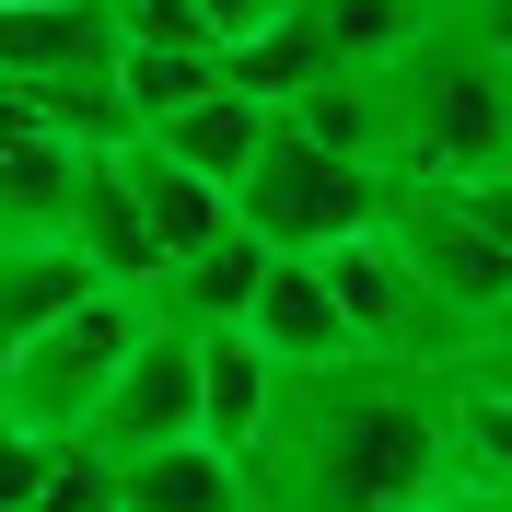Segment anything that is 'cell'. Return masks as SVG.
I'll use <instances>...</instances> for the list:
<instances>
[{"label": "cell", "mask_w": 512, "mask_h": 512, "mask_svg": "<svg viewBox=\"0 0 512 512\" xmlns=\"http://www.w3.org/2000/svg\"><path fill=\"white\" fill-rule=\"evenodd\" d=\"M443 478H454V373L396 350L280 373V396L245 443L256 512H408Z\"/></svg>", "instance_id": "obj_1"}, {"label": "cell", "mask_w": 512, "mask_h": 512, "mask_svg": "<svg viewBox=\"0 0 512 512\" xmlns=\"http://www.w3.org/2000/svg\"><path fill=\"white\" fill-rule=\"evenodd\" d=\"M373 105H384V175L408 187H466L512 163V59H489L443 12L396 59H373Z\"/></svg>", "instance_id": "obj_2"}, {"label": "cell", "mask_w": 512, "mask_h": 512, "mask_svg": "<svg viewBox=\"0 0 512 512\" xmlns=\"http://www.w3.org/2000/svg\"><path fill=\"white\" fill-rule=\"evenodd\" d=\"M384 187H396V175H373V163H350V152H326V140H303V128L268 105V128H256L245 175H233L222 198H233V222H245L268 256H326L338 233L384 222Z\"/></svg>", "instance_id": "obj_3"}, {"label": "cell", "mask_w": 512, "mask_h": 512, "mask_svg": "<svg viewBox=\"0 0 512 512\" xmlns=\"http://www.w3.org/2000/svg\"><path fill=\"white\" fill-rule=\"evenodd\" d=\"M140 326H152V291H82V303H59L24 350H0V419H24L47 443H82V419H94L105 373L128 361Z\"/></svg>", "instance_id": "obj_4"}, {"label": "cell", "mask_w": 512, "mask_h": 512, "mask_svg": "<svg viewBox=\"0 0 512 512\" xmlns=\"http://www.w3.org/2000/svg\"><path fill=\"white\" fill-rule=\"evenodd\" d=\"M384 245L408 256L419 303H431V326H443V361H454V338L501 326V303H512V256L466 222V198H454V187H408V175H396V187H384Z\"/></svg>", "instance_id": "obj_5"}, {"label": "cell", "mask_w": 512, "mask_h": 512, "mask_svg": "<svg viewBox=\"0 0 512 512\" xmlns=\"http://www.w3.org/2000/svg\"><path fill=\"white\" fill-rule=\"evenodd\" d=\"M198 431V326H175L152 303V326L128 338V361L105 373L94 419H82V454H152Z\"/></svg>", "instance_id": "obj_6"}, {"label": "cell", "mask_w": 512, "mask_h": 512, "mask_svg": "<svg viewBox=\"0 0 512 512\" xmlns=\"http://www.w3.org/2000/svg\"><path fill=\"white\" fill-rule=\"evenodd\" d=\"M326 303H338V326H350V350H396V361H443V326H431V303H419L408 256L384 245V222L338 233V245L315 256Z\"/></svg>", "instance_id": "obj_7"}, {"label": "cell", "mask_w": 512, "mask_h": 512, "mask_svg": "<svg viewBox=\"0 0 512 512\" xmlns=\"http://www.w3.org/2000/svg\"><path fill=\"white\" fill-rule=\"evenodd\" d=\"M59 233H70V256H82L105 291H152V280H163V245H152V222H140V198H128V175H117L105 140L82 152V187H70Z\"/></svg>", "instance_id": "obj_8"}, {"label": "cell", "mask_w": 512, "mask_h": 512, "mask_svg": "<svg viewBox=\"0 0 512 512\" xmlns=\"http://www.w3.org/2000/svg\"><path fill=\"white\" fill-rule=\"evenodd\" d=\"M105 466V501L117 512H256L245 501V466L222 443H152V454H94Z\"/></svg>", "instance_id": "obj_9"}, {"label": "cell", "mask_w": 512, "mask_h": 512, "mask_svg": "<svg viewBox=\"0 0 512 512\" xmlns=\"http://www.w3.org/2000/svg\"><path fill=\"white\" fill-rule=\"evenodd\" d=\"M233 326H245V338H256L268 361H280V373H315V361H350V326H338V303H326L315 256H268Z\"/></svg>", "instance_id": "obj_10"}, {"label": "cell", "mask_w": 512, "mask_h": 512, "mask_svg": "<svg viewBox=\"0 0 512 512\" xmlns=\"http://www.w3.org/2000/svg\"><path fill=\"white\" fill-rule=\"evenodd\" d=\"M268 396H280V361L256 350L245 326H198V443H222L233 466H245Z\"/></svg>", "instance_id": "obj_11"}, {"label": "cell", "mask_w": 512, "mask_h": 512, "mask_svg": "<svg viewBox=\"0 0 512 512\" xmlns=\"http://www.w3.org/2000/svg\"><path fill=\"white\" fill-rule=\"evenodd\" d=\"M105 152H117V175H128V198H140V222H152V245H163V256L210 245V233L233 222V198L210 187V175H187L175 152H152L140 128H128V140H105Z\"/></svg>", "instance_id": "obj_12"}, {"label": "cell", "mask_w": 512, "mask_h": 512, "mask_svg": "<svg viewBox=\"0 0 512 512\" xmlns=\"http://www.w3.org/2000/svg\"><path fill=\"white\" fill-rule=\"evenodd\" d=\"M256 268H268V245H256L245 222H222L210 245H187V256H163V280H152V303L175 326H233L245 315V291H256Z\"/></svg>", "instance_id": "obj_13"}, {"label": "cell", "mask_w": 512, "mask_h": 512, "mask_svg": "<svg viewBox=\"0 0 512 512\" xmlns=\"http://www.w3.org/2000/svg\"><path fill=\"white\" fill-rule=\"evenodd\" d=\"M82 291H105V280L70 256V233H0V350H24L35 326L59 303H82Z\"/></svg>", "instance_id": "obj_14"}, {"label": "cell", "mask_w": 512, "mask_h": 512, "mask_svg": "<svg viewBox=\"0 0 512 512\" xmlns=\"http://www.w3.org/2000/svg\"><path fill=\"white\" fill-rule=\"evenodd\" d=\"M210 70H222L233 94H256V105H291V94H303V82H315V70H338V59H326L315 12L291 0V12H268V24H256V35H222V47H210Z\"/></svg>", "instance_id": "obj_15"}, {"label": "cell", "mask_w": 512, "mask_h": 512, "mask_svg": "<svg viewBox=\"0 0 512 512\" xmlns=\"http://www.w3.org/2000/svg\"><path fill=\"white\" fill-rule=\"evenodd\" d=\"M256 128H268V105L233 94V82H210L198 105H175V117L140 128V140H152V152H175L187 175H210V187H233V175H245V152H256Z\"/></svg>", "instance_id": "obj_16"}, {"label": "cell", "mask_w": 512, "mask_h": 512, "mask_svg": "<svg viewBox=\"0 0 512 512\" xmlns=\"http://www.w3.org/2000/svg\"><path fill=\"white\" fill-rule=\"evenodd\" d=\"M210 82H222V70H210V47H140V35H117V47H105V94H117L128 128H163L175 105L210 94Z\"/></svg>", "instance_id": "obj_17"}, {"label": "cell", "mask_w": 512, "mask_h": 512, "mask_svg": "<svg viewBox=\"0 0 512 512\" xmlns=\"http://www.w3.org/2000/svg\"><path fill=\"white\" fill-rule=\"evenodd\" d=\"M280 117L303 128V140H326V152H350V163H373V175H384V105H373V70H315Z\"/></svg>", "instance_id": "obj_18"}, {"label": "cell", "mask_w": 512, "mask_h": 512, "mask_svg": "<svg viewBox=\"0 0 512 512\" xmlns=\"http://www.w3.org/2000/svg\"><path fill=\"white\" fill-rule=\"evenodd\" d=\"M303 12H315V35H326V59H338V70L396 59V47L431 24V0H303Z\"/></svg>", "instance_id": "obj_19"}, {"label": "cell", "mask_w": 512, "mask_h": 512, "mask_svg": "<svg viewBox=\"0 0 512 512\" xmlns=\"http://www.w3.org/2000/svg\"><path fill=\"white\" fill-rule=\"evenodd\" d=\"M105 24H117V35H140V47H210L198 0H105Z\"/></svg>", "instance_id": "obj_20"}, {"label": "cell", "mask_w": 512, "mask_h": 512, "mask_svg": "<svg viewBox=\"0 0 512 512\" xmlns=\"http://www.w3.org/2000/svg\"><path fill=\"white\" fill-rule=\"evenodd\" d=\"M59 454H70V443H47V431H24V419H0V512H24L35 478H47Z\"/></svg>", "instance_id": "obj_21"}, {"label": "cell", "mask_w": 512, "mask_h": 512, "mask_svg": "<svg viewBox=\"0 0 512 512\" xmlns=\"http://www.w3.org/2000/svg\"><path fill=\"white\" fill-rule=\"evenodd\" d=\"M94 501H105V466H94V454H82V443H70L59 466L35 478V501H24V512H94Z\"/></svg>", "instance_id": "obj_22"}, {"label": "cell", "mask_w": 512, "mask_h": 512, "mask_svg": "<svg viewBox=\"0 0 512 512\" xmlns=\"http://www.w3.org/2000/svg\"><path fill=\"white\" fill-rule=\"evenodd\" d=\"M454 384H489V396H512V326H478V338H454V361H443Z\"/></svg>", "instance_id": "obj_23"}, {"label": "cell", "mask_w": 512, "mask_h": 512, "mask_svg": "<svg viewBox=\"0 0 512 512\" xmlns=\"http://www.w3.org/2000/svg\"><path fill=\"white\" fill-rule=\"evenodd\" d=\"M454 198H466V222H478L489 245L512 256V163H501V175H466V187H454Z\"/></svg>", "instance_id": "obj_24"}, {"label": "cell", "mask_w": 512, "mask_h": 512, "mask_svg": "<svg viewBox=\"0 0 512 512\" xmlns=\"http://www.w3.org/2000/svg\"><path fill=\"white\" fill-rule=\"evenodd\" d=\"M431 12H443V24H466L489 59H512V0H431Z\"/></svg>", "instance_id": "obj_25"}, {"label": "cell", "mask_w": 512, "mask_h": 512, "mask_svg": "<svg viewBox=\"0 0 512 512\" xmlns=\"http://www.w3.org/2000/svg\"><path fill=\"white\" fill-rule=\"evenodd\" d=\"M268 12H291V0H198V24H210V47H222V35H256Z\"/></svg>", "instance_id": "obj_26"}, {"label": "cell", "mask_w": 512, "mask_h": 512, "mask_svg": "<svg viewBox=\"0 0 512 512\" xmlns=\"http://www.w3.org/2000/svg\"><path fill=\"white\" fill-rule=\"evenodd\" d=\"M408 512H489V489H478V478H443V489H419Z\"/></svg>", "instance_id": "obj_27"}, {"label": "cell", "mask_w": 512, "mask_h": 512, "mask_svg": "<svg viewBox=\"0 0 512 512\" xmlns=\"http://www.w3.org/2000/svg\"><path fill=\"white\" fill-rule=\"evenodd\" d=\"M489 512H512V489H489Z\"/></svg>", "instance_id": "obj_28"}, {"label": "cell", "mask_w": 512, "mask_h": 512, "mask_svg": "<svg viewBox=\"0 0 512 512\" xmlns=\"http://www.w3.org/2000/svg\"><path fill=\"white\" fill-rule=\"evenodd\" d=\"M94 512H117V501H94Z\"/></svg>", "instance_id": "obj_29"}, {"label": "cell", "mask_w": 512, "mask_h": 512, "mask_svg": "<svg viewBox=\"0 0 512 512\" xmlns=\"http://www.w3.org/2000/svg\"><path fill=\"white\" fill-rule=\"evenodd\" d=\"M501 326H512V303H501Z\"/></svg>", "instance_id": "obj_30"}]
</instances>
